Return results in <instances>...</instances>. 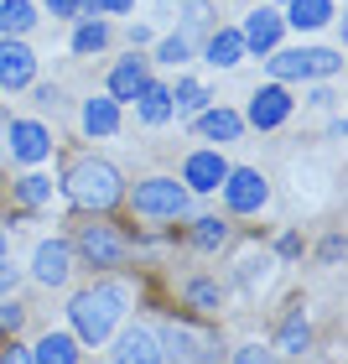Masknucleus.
<instances>
[{"instance_id":"37","label":"nucleus","mask_w":348,"mask_h":364,"mask_svg":"<svg viewBox=\"0 0 348 364\" xmlns=\"http://www.w3.org/2000/svg\"><path fill=\"white\" fill-rule=\"evenodd\" d=\"M0 364H6V359H0Z\"/></svg>"},{"instance_id":"26","label":"nucleus","mask_w":348,"mask_h":364,"mask_svg":"<svg viewBox=\"0 0 348 364\" xmlns=\"http://www.w3.org/2000/svg\"><path fill=\"white\" fill-rule=\"evenodd\" d=\"M192 240L203 245V250H219V245L229 240V224H219V219H197V229H192Z\"/></svg>"},{"instance_id":"30","label":"nucleus","mask_w":348,"mask_h":364,"mask_svg":"<svg viewBox=\"0 0 348 364\" xmlns=\"http://www.w3.org/2000/svg\"><path fill=\"white\" fill-rule=\"evenodd\" d=\"M0 328H6V333H16V328H21V307H16L11 296L0 302Z\"/></svg>"},{"instance_id":"6","label":"nucleus","mask_w":348,"mask_h":364,"mask_svg":"<svg viewBox=\"0 0 348 364\" xmlns=\"http://www.w3.org/2000/svg\"><path fill=\"white\" fill-rule=\"evenodd\" d=\"M31 73H37V53L21 37H6L0 42V89H26Z\"/></svg>"},{"instance_id":"4","label":"nucleus","mask_w":348,"mask_h":364,"mask_svg":"<svg viewBox=\"0 0 348 364\" xmlns=\"http://www.w3.org/2000/svg\"><path fill=\"white\" fill-rule=\"evenodd\" d=\"M136 213H151V219H177L187 213V188L172 177H151L136 188Z\"/></svg>"},{"instance_id":"33","label":"nucleus","mask_w":348,"mask_h":364,"mask_svg":"<svg viewBox=\"0 0 348 364\" xmlns=\"http://www.w3.org/2000/svg\"><path fill=\"white\" fill-rule=\"evenodd\" d=\"M47 6H53V16H78V6H84V0H47Z\"/></svg>"},{"instance_id":"21","label":"nucleus","mask_w":348,"mask_h":364,"mask_svg":"<svg viewBox=\"0 0 348 364\" xmlns=\"http://www.w3.org/2000/svg\"><path fill=\"white\" fill-rule=\"evenodd\" d=\"M327 16H333V0H291V16L286 21L296 31H312V26H327Z\"/></svg>"},{"instance_id":"36","label":"nucleus","mask_w":348,"mask_h":364,"mask_svg":"<svg viewBox=\"0 0 348 364\" xmlns=\"http://www.w3.org/2000/svg\"><path fill=\"white\" fill-rule=\"evenodd\" d=\"M0 260H6V235H0Z\"/></svg>"},{"instance_id":"20","label":"nucleus","mask_w":348,"mask_h":364,"mask_svg":"<svg viewBox=\"0 0 348 364\" xmlns=\"http://www.w3.org/2000/svg\"><path fill=\"white\" fill-rule=\"evenodd\" d=\"M141 120H146V125H167V120H172V89L146 84V89H141Z\"/></svg>"},{"instance_id":"22","label":"nucleus","mask_w":348,"mask_h":364,"mask_svg":"<svg viewBox=\"0 0 348 364\" xmlns=\"http://www.w3.org/2000/svg\"><path fill=\"white\" fill-rule=\"evenodd\" d=\"M239 58H244L239 31H213V42H208V63H213V68H234Z\"/></svg>"},{"instance_id":"24","label":"nucleus","mask_w":348,"mask_h":364,"mask_svg":"<svg viewBox=\"0 0 348 364\" xmlns=\"http://www.w3.org/2000/svg\"><path fill=\"white\" fill-rule=\"evenodd\" d=\"M307 323H302V312H296V318H286V328H281V349H286V354H296V359H302L307 354Z\"/></svg>"},{"instance_id":"9","label":"nucleus","mask_w":348,"mask_h":364,"mask_svg":"<svg viewBox=\"0 0 348 364\" xmlns=\"http://www.w3.org/2000/svg\"><path fill=\"white\" fill-rule=\"evenodd\" d=\"M224 177H229V161L219 151H192L187 156V167H182V182H187L192 193H213V188H224Z\"/></svg>"},{"instance_id":"19","label":"nucleus","mask_w":348,"mask_h":364,"mask_svg":"<svg viewBox=\"0 0 348 364\" xmlns=\"http://www.w3.org/2000/svg\"><path fill=\"white\" fill-rule=\"evenodd\" d=\"M31 26H37V6H31V0H6V6H0V31H6V37H26Z\"/></svg>"},{"instance_id":"16","label":"nucleus","mask_w":348,"mask_h":364,"mask_svg":"<svg viewBox=\"0 0 348 364\" xmlns=\"http://www.w3.org/2000/svg\"><path fill=\"white\" fill-rule=\"evenodd\" d=\"M31 364H78V338L73 333H47L31 349Z\"/></svg>"},{"instance_id":"10","label":"nucleus","mask_w":348,"mask_h":364,"mask_svg":"<svg viewBox=\"0 0 348 364\" xmlns=\"http://www.w3.org/2000/svg\"><path fill=\"white\" fill-rule=\"evenodd\" d=\"M68 260H73V250L62 240H47V245H37V260H31V276L42 281V287H62L68 281Z\"/></svg>"},{"instance_id":"1","label":"nucleus","mask_w":348,"mask_h":364,"mask_svg":"<svg viewBox=\"0 0 348 364\" xmlns=\"http://www.w3.org/2000/svg\"><path fill=\"white\" fill-rule=\"evenodd\" d=\"M120 312H125V291L120 287H94V291H78L73 296L68 318H73V333L84 343H104L109 328L120 323Z\"/></svg>"},{"instance_id":"14","label":"nucleus","mask_w":348,"mask_h":364,"mask_svg":"<svg viewBox=\"0 0 348 364\" xmlns=\"http://www.w3.org/2000/svg\"><path fill=\"white\" fill-rule=\"evenodd\" d=\"M47 151H53V141H47V130H42L37 120H16V125H11V156L42 161Z\"/></svg>"},{"instance_id":"15","label":"nucleus","mask_w":348,"mask_h":364,"mask_svg":"<svg viewBox=\"0 0 348 364\" xmlns=\"http://www.w3.org/2000/svg\"><path fill=\"white\" fill-rule=\"evenodd\" d=\"M146 84H151V78H146V63L141 58H125L120 68L109 73V99H114V105H120V99H141Z\"/></svg>"},{"instance_id":"13","label":"nucleus","mask_w":348,"mask_h":364,"mask_svg":"<svg viewBox=\"0 0 348 364\" xmlns=\"http://www.w3.org/2000/svg\"><path fill=\"white\" fill-rule=\"evenodd\" d=\"M114 359L120 364H167L161 359V343L146 333V328H125L120 343H114Z\"/></svg>"},{"instance_id":"29","label":"nucleus","mask_w":348,"mask_h":364,"mask_svg":"<svg viewBox=\"0 0 348 364\" xmlns=\"http://www.w3.org/2000/svg\"><path fill=\"white\" fill-rule=\"evenodd\" d=\"M182 58H187V37H167V42H161V63H172V68H177Z\"/></svg>"},{"instance_id":"11","label":"nucleus","mask_w":348,"mask_h":364,"mask_svg":"<svg viewBox=\"0 0 348 364\" xmlns=\"http://www.w3.org/2000/svg\"><path fill=\"white\" fill-rule=\"evenodd\" d=\"M286 114H291V94L281 89V84H265V89L250 99V125H260V130H276Z\"/></svg>"},{"instance_id":"17","label":"nucleus","mask_w":348,"mask_h":364,"mask_svg":"<svg viewBox=\"0 0 348 364\" xmlns=\"http://www.w3.org/2000/svg\"><path fill=\"white\" fill-rule=\"evenodd\" d=\"M84 130L89 136H114V130H120V105H114V99H89L84 105Z\"/></svg>"},{"instance_id":"2","label":"nucleus","mask_w":348,"mask_h":364,"mask_svg":"<svg viewBox=\"0 0 348 364\" xmlns=\"http://www.w3.org/2000/svg\"><path fill=\"white\" fill-rule=\"evenodd\" d=\"M120 172L109 167V161H78V167L68 172V198L78 208H94V213H104L120 203Z\"/></svg>"},{"instance_id":"23","label":"nucleus","mask_w":348,"mask_h":364,"mask_svg":"<svg viewBox=\"0 0 348 364\" xmlns=\"http://www.w3.org/2000/svg\"><path fill=\"white\" fill-rule=\"evenodd\" d=\"M203 105H208V89H203V84H177L172 109H182V114H203Z\"/></svg>"},{"instance_id":"7","label":"nucleus","mask_w":348,"mask_h":364,"mask_svg":"<svg viewBox=\"0 0 348 364\" xmlns=\"http://www.w3.org/2000/svg\"><path fill=\"white\" fill-rule=\"evenodd\" d=\"M224 198H229V208H234V213H255V208H265L271 188H265L260 172H229L224 177Z\"/></svg>"},{"instance_id":"34","label":"nucleus","mask_w":348,"mask_h":364,"mask_svg":"<svg viewBox=\"0 0 348 364\" xmlns=\"http://www.w3.org/2000/svg\"><path fill=\"white\" fill-rule=\"evenodd\" d=\"M11 287H16V266H6V260H0V296H11Z\"/></svg>"},{"instance_id":"27","label":"nucleus","mask_w":348,"mask_h":364,"mask_svg":"<svg viewBox=\"0 0 348 364\" xmlns=\"http://www.w3.org/2000/svg\"><path fill=\"white\" fill-rule=\"evenodd\" d=\"M104 42H109V31L99 26V21H94V26H78V31H73V53H99Z\"/></svg>"},{"instance_id":"31","label":"nucleus","mask_w":348,"mask_h":364,"mask_svg":"<svg viewBox=\"0 0 348 364\" xmlns=\"http://www.w3.org/2000/svg\"><path fill=\"white\" fill-rule=\"evenodd\" d=\"M234 364H276V354H271V349H239Z\"/></svg>"},{"instance_id":"32","label":"nucleus","mask_w":348,"mask_h":364,"mask_svg":"<svg viewBox=\"0 0 348 364\" xmlns=\"http://www.w3.org/2000/svg\"><path fill=\"white\" fill-rule=\"evenodd\" d=\"M84 6H94V11H114V16H120V11L136 6V0H84Z\"/></svg>"},{"instance_id":"28","label":"nucleus","mask_w":348,"mask_h":364,"mask_svg":"<svg viewBox=\"0 0 348 364\" xmlns=\"http://www.w3.org/2000/svg\"><path fill=\"white\" fill-rule=\"evenodd\" d=\"M187 296H192V302L203 307V312H213V307H219V287H213V281H192V287H187Z\"/></svg>"},{"instance_id":"18","label":"nucleus","mask_w":348,"mask_h":364,"mask_svg":"<svg viewBox=\"0 0 348 364\" xmlns=\"http://www.w3.org/2000/svg\"><path fill=\"white\" fill-rule=\"evenodd\" d=\"M239 114L234 109H208V114H197V136H208V141H234L239 136Z\"/></svg>"},{"instance_id":"5","label":"nucleus","mask_w":348,"mask_h":364,"mask_svg":"<svg viewBox=\"0 0 348 364\" xmlns=\"http://www.w3.org/2000/svg\"><path fill=\"white\" fill-rule=\"evenodd\" d=\"M161 343H167V354L182 359V364H219V343L208 333H197V328H187V323H177V318L161 328Z\"/></svg>"},{"instance_id":"12","label":"nucleus","mask_w":348,"mask_h":364,"mask_svg":"<svg viewBox=\"0 0 348 364\" xmlns=\"http://www.w3.org/2000/svg\"><path fill=\"white\" fill-rule=\"evenodd\" d=\"M276 37H281V16H276L271 6H260V11H250V16H244L239 42L250 47V53H271V47H276Z\"/></svg>"},{"instance_id":"8","label":"nucleus","mask_w":348,"mask_h":364,"mask_svg":"<svg viewBox=\"0 0 348 364\" xmlns=\"http://www.w3.org/2000/svg\"><path fill=\"white\" fill-rule=\"evenodd\" d=\"M78 250H84L94 266H125V240L114 235L109 224H89L84 235H78Z\"/></svg>"},{"instance_id":"3","label":"nucleus","mask_w":348,"mask_h":364,"mask_svg":"<svg viewBox=\"0 0 348 364\" xmlns=\"http://www.w3.org/2000/svg\"><path fill=\"white\" fill-rule=\"evenodd\" d=\"M338 53H327V47H291V53H276L271 58V73L276 78H327L338 73Z\"/></svg>"},{"instance_id":"25","label":"nucleus","mask_w":348,"mask_h":364,"mask_svg":"<svg viewBox=\"0 0 348 364\" xmlns=\"http://www.w3.org/2000/svg\"><path fill=\"white\" fill-rule=\"evenodd\" d=\"M16 193H21V203L37 208V203H47V198H53V182H47L42 172H31V177H21V188H16Z\"/></svg>"},{"instance_id":"35","label":"nucleus","mask_w":348,"mask_h":364,"mask_svg":"<svg viewBox=\"0 0 348 364\" xmlns=\"http://www.w3.org/2000/svg\"><path fill=\"white\" fill-rule=\"evenodd\" d=\"M0 359H6V364H31V354H26V349H11V354H0Z\"/></svg>"}]
</instances>
